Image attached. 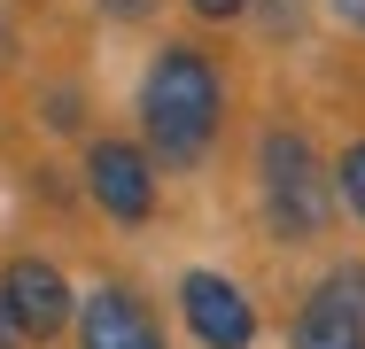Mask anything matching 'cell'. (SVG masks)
<instances>
[{
  "label": "cell",
  "mask_w": 365,
  "mask_h": 349,
  "mask_svg": "<svg viewBox=\"0 0 365 349\" xmlns=\"http://www.w3.org/2000/svg\"><path fill=\"white\" fill-rule=\"evenodd\" d=\"M140 117H148V140L171 163H195L218 132V70H210V55L163 47L140 78Z\"/></svg>",
  "instance_id": "obj_1"
},
{
  "label": "cell",
  "mask_w": 365,
  "mask_h": 349,
  "mask_svg": "<svg viewBox=\"0 0 365 349\" xmlns=\"http://www.w3.org/2000/svg\"><path fill=\"white\" fill-rule=\"evenodd\" d=\"M264 209L280 225V241H319L334 217V179L319 171L303 132H272L264 140Z\"/></svg>",
  "instance_id": "obj_2"
},
{
  "label": "cell",
  "mask_w": 365,
  "mask_h": 349,
  "mask_svg": "<svg viewBox=\"0 0 365 349\" xmlns=\"http://www.w3.org/2000/svg\"><path fill=\"white\" fill-rule=\"evenodd\" d=\"M295 349H365V264H334L295 311Z\"/></svg>",
  "instance_id": "obj_3"
},
{
  "label": "cell",
  "mask_w": 365,
  "mask_h": 349,
  "mask_svg": "<svg viewBox=\"0 0 365 349\" xmlns=\"http://www.w3.org/2000/svg\"><path fill=\"white\" fill-rule=\"evenodd\" d=\"M179 311H187V326H195V342L202 349H249L257 342V311H249V295L218 272H187L179 279Z\"/></svg>",
  "instance_id": "obj_4"
},
{
  "label": "cell",
  "mask_w": 365,
  "mask_h": 349,
  "mask_svg": "<svg viewBox=\"0 0 365 349\" xmlns=\"http://www.w3.org/2000/svg\"><path fill=\"white\" fill-rule=\"evenodd\" d=\"M0 295H8V311H16V326H24L31 342H55V334L71 326V279L55 272L47 256H16V264L0 272Z\"/></svg>",
  "instance_id": "obj_5"
},
{
  "label": "cell",
  "mask_w": 365,
  "mask_h": 349,
  "mask_svg": "<svg viewBox=\"0 0 365 349\" xmlns=\"http://www.w3.org/2000/svg\"><path fill=\"white\" fill-rule=\"evenodd\" d=\"M78 349H163V326L133 287H101L78 303Z\"/></svg>",
  "instance_id": "obj_6"
},
{
  "label": "cell",
  "mask_w": 365,
  "mask_h": 349,
  "mask_svg": "<svg viewBox=\"0 0 365 349\" xmlns=\"http://www.w3.org/2000/svg\"><path fill=\"white\" fill-rule=\"evenodd\" d=\"M86 179H93V202L109 209V217H125V225H140L148 209H155V179H148V155L133 140H101L86 155Z\"/></svg>",
  "instance_id": "obj_7"
},
{
  "label": "cell",
  "mask_w": 365,
  "mask_h": 349,
  "mask_svg": "<svg viewBox=\"0 0 365 349\" xmlns=\"http://www.w3.org/2000/svg\"><path fill=\"white\" fill-rule=\"evenodd\" d=\"M334 194L350 202V217H365V140L342 155V163H334Z\"/></svg>",
  "instance_id": "obj_8"
},
{
  "label": "cell",
  "mask_w": 365,
  "mask_h": 349,
  "mask_svg": "<svg viewBox=\"0 0 365 349\" xmlns=\"http://www.w3.org/2000/svg\"><path fill=\"white\" fill-rule=\"evenodd\" d=\"M24 342H31V334L16 326V311H8V295H0V349H24Z\"/></svg>",
  "instance_id": "obj_9"
},
{
  "label": "cell",
  "mask_w": 365,
  "mask_h": 349,
  "mask_svg": "<svg viewBox=\"0 0 365 349\" xmlns=\"http://www.w3.org/2000/svg\"><path fill=\"white\" fill-rule=\"evenodd\" d=\"M257 8H264V24H272V31H295V0H257Z\"/></svg>",
  "instance_id": "obj_10"
},
{
  "label": "cell",
  "mask_w": 365,
  "mask_h": 349,
  "mask_svg": "<svg viewBox=\"0 0 365 349\" xmlns=\"http://www.w3.org/2000/svg\"><path fill=\"white\" fill-rule=\"evenodd\" d=\"M249 0H195V16H210V24H225V16H241Z\"/></svg>",
  "instance_id": "obj_11"
},
{
  "label": "cell",
  "mask_w": 365,
  "mask_h": 349,
  "mask_svg": "<svg viewBox=\"0 0 365 349\" xmlns=\"http://www.w3.org/2000/svg\"><path fill=\"white\" fill-rule=\"evenodd\" d=\"M334 8H342V16H350V24L365 31V0H334Z\"/></svg>",
  "instance_id": "obj_12"
}]
</instances>
